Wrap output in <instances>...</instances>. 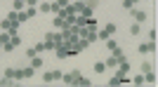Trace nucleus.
<instances>
[{"label": "nucleus", "mask_w": 158, "mask_h": 87, "mask_svg": "<svg viewBox=\"0 0 158 87\" xmlns=\"http://www.w3.org/2000/svg\"><path fill=\"white\" fill-rule=\"evenodd\" d=\"M24 12H26L28 19H33V17H35V7H28V10H24Z\"/></svg>", "instance_id": "nucleus-22"}, {"label": "nucleus", "mask_w": 158, "mask_h": 87, "mask_svg": "<svg viewBox=\"0 0 158 87\" xmlns=\"http://www.w3.org/2000/svg\"><path fill=\"white\" fill-rule=\"evenodd\" d=\"M73 10H76V14H80L83 10H85V0H78V2H73Z\"/></svg>", "instance_id": "nucleus-8"}, {"label": "nucleus", "mask_w": 158, "mask_h": 87, "mask_svg": "<svg viewBox=\"0 0 158 87\" xmlns=\"http://www.w3.org/2000/svg\"><path fill=\"white\" fill-rule=\"evenodd\" d=\"M149 71H153L151 64H149V61H142V73H149Z\"/></svg>", "instance_id": "nucleus-20"}, {"label": "nucleus", "mask_w": 158, "mask_h": 87, "mask_svg": "<svg viewBox=\"0 0 158 87\" xmlns=\"http://www.w3.org/2000/svg\"><path fill=\"white\" fill-rule=\"evenodd\" d=\"M2 49H5V52H12V49H14V45H12V42H10V40H7L5 45H2Z\"/></svg>", "instance_id": "nucleus-28"}, {"label": "nucleus", "mask_w": 158, "mask_h": 87, "mask_svg": "<svg viewBox=\"0 0 158 87\" xmlns=\"http://www.w3.org/2000/svg\"><path fill=\"white\" fill-rule=\"evenodd\" d=\"M21 73H24V78H31V75H35V68H33V66H28V68H24Z\"/></svg>", "instance_id": "nucleus-17"}, {"label": "nucleus", "mask_w": 158, "mask_h": 87, "mask_svg": "<svg viewBox=\"0 0 158 87\" xmlns=\"http://www.w3.org/2000/svg\"><path fill=\"white\" fill-rule=\"evenodd\" d=\"M0 31H2V26H0Z\"/></svg>", "instance_id": "nucleus-32"}, {"label": "nucleus", "mask_w": 158, "mask_h": 87, "mask_svg": "<svg viewBox=\"0 0 158 87\" xmlns=\"http://www.w3.org/2000/svg\"><path fill=\"white\" fill-rule=\"evenodd\" d=\"M57 5H59V7H66V5H69V0H57Z\"/></svg>", "instance_id": "nucleus-30"}, {"label": "nucleus", "mask_w": 158, "mask_h": 87, "mask_svg": "<svg viewBox=\"0 0 158 87\" xmlns=\"http://www.w3.org/2000/svg\"><path fill=\"white\" fill-rule=\"evenodd\" d=\"M123 7H125V10H132V7H135V0H123Z\"/></svg>", "instance_id": "nucleus-25"}, {"label": "nucleus", "mask_w": 158, "mask_h": 87, "mask_svg": "<svg viewBox=\"0 0 158 87\" xmlns=\"http://www.w3.org/2000/svg\"><path fill=\"white\" fill-rule=\"evenodd\" d=\"M144 82H149V85H153V82H156V75H153V71L144 73Z\"/></svg>", "instance_id": "nucleus-9"}, {"label": "nucleus", "mask_w": 158, "mask_h": 87, "mask_svg": "<svg viewBox=\"0 0 158 87\" xmlns=\"http://www.w3.org/2000/svg\"><path fill=\"white\" fill-rule=\"evenodd\" d=\"M31 66L33 68H40V66H43V59H40V57H31Z\"/></svg>", "instance_id": "nucleus-15"}, {"label": "nucleus", "mask_w": 158, "mask_h": 87, "mask_svg": "<svg viewBox=\"0 0 158 87\" xmlns=\"http://www.w3.org/2000/svg\"><path fill=\"white\" fill-rule=\"evenodd\" d=\"M17 21H19V24H24V21H28L26 12H17Z\"/></svg>", "instance_id": "nucleus-18"}, {"label": "nucleus", "mask_w": 158, "mask_h": 87, "mask_svg": "<svg viewBox=\"0 0 158 87\" xmlns=\"http://www.w3.org/2000/svg\"><path fill=\"white\" fill-rule=\"evenodd\" d=\"M54 28H64V24H66V21H64V17H59V14H54Z\"/></svg>", "instance_id": "nucleus-7"}, {"label": "nucleus", "mask_w": 158, "mask_h": 87, "mask_svg": "<svg viewBox=\"0 0 158 87\" xmlns=\"http://www.w3.org/2000/svg\"><path fill=\"white\" fill-rule=\"evenodd\" d=\"M7 21H10V24H12V26H19V21H17V12H10V17H7Z\"/></svg>", "instance_id": "nucleus-11"}, {"label": "nucleus", "mask_w": 158, "mask_h": 87, "mask_svg": "<svg viewBox=\"0 0 158 87\" xmlns=\"http://www.w3.org/2000/svg\"><path fill=\"white\" fill-rule=\"evenodd\" d=\"M2 75H7L10 80H21V78H24V73H21L19 68H7V71H5Z\"/></svg>", "instance_id": "nucleus-3"}, {"label": "nucleus", "mask_w": 158, "mask_h": 87, "mask_svg": "<svg viewBox=\"0 0 158 87\" xmlns=\"http://www.w3.org/2000/svg\"><path fill=\"white\" fill-rule=\"evenodd\" d=\"M113 59H116V61H118V64H120V61H127V57H125V54H123V52H120V49H113Z\"/></svg>", "instance_id": "nucleus-6"}, {"label": "nucleus", "mask_w": 158, "mask_h": 87, "mask_svg": "<svg viewBox=\"0 0 158 87\" xmlns=\"http://www.w3.org/2000/svg\"><path fill=\"white\" fill-rule=\"evenodd\" d=\"M132 17H135V21H137V24H144V21H146V12H142V10H135V12H132Z\"/></svg>", "instance_id": "nucleus-5"}, {"label": "nucleus", "mask_w": 158, "mask_h": 87, "mask_svg": "<svg viewBox=\"0 0 158 87\" xmlns=\"http://www.w3.org/2000/svg\"><path fill=\"white\" fill-rule=\"evenodd\" d=\"M106 33H109V35L116 33V24H109V26H106Z\"/></svg>", "instance_id": "nucleus-26"}, {"label": "nucleus", "mask_w": 158, "mask_h": 87, "mask_svg": "<svg viewBox=\"0 0 158 87\" xmlns=\"http://www.w3.org/2000/svg\"><path fill=\"white\" fill-rule=\"evenodd\" d=\"M97 2H99V0H85V7H90V10L94 12V7H97Z\"/></svg>", "instance_id": "nucleus-21"}, {"label": "nucleus", "mask_w": 158, "mask_h": 87, "mask_svg": "<svg viewBox=\"0 0 158 87\" xmlns=\"http://www.w3.org/2000/svg\"><path fill=\"white\" fill-rule=\"evenodd\" d=\"M43 80L45 82H54V80H61V71H47L43 75Z\"/></svg>", "instance_id": "nucleus-4"}, {"label": "nucleus", "mask_w": 158, "mask_h": 87, "mask_svg": "<svg viewBox=\"0 0 158 87\" xmlns=\"http://www.w3.org/2000/svg\"><path fill=\"white\" fill-rule=\"evenodd\" d=\"M106 68H118V61L113 59V54L109 57V59H106Z\"/></svg>", "instance_id": "nucleus-14"}, {"label": "nucleus", "mask_w": 158, "mask_h": 87, "mask_svg": "<svg viewBox=\"0 0 158 87\" xmlns=\"http://www.w3.org/2000/svg\"><path fill=\"white\" fill-rule=\"evenodd\" d=\"M156 38H158V31L151 28V31H149V40H156Z\"/></svg>", "instance_id": "nucleus-27"}, {"label": "nucleus", "mask_w": 158, "mask_h": 87, "mask_svg": "<svg viewBox=\"0 0 158 87\" xmlns=\"http://www.w3.org/2000/svg\"><path fill=\"white\" fill-rule=\"evenodd\" d=\"M97 38H102V40H109V38H111V35L106 33V28H104V31H99V33H97Z\"/></svg>", "instance_id": "nucleus-23"}, {"label": "nucleus", "mask_w": 158, "mask_h": 87, "mask_svg": "<svg viewBox=\"0 0 158 87\" xmlns=\"http://www.w3.org/2000/svg\"><path fill=\"white\" fill-rule=\"evenodd\" d=\"M130 33H132V35H137V33H139V24H137V21L130 26Z\"/></svg>", "instance_id": "nucleus-24"}, {"label": "nucleus", "mask_w": 158, "mask_h": 87, "mask_svg": "<svg viewBox=\"0 0 158 87\" xmlns=\"http://www.w3.org/2000/svg\"><path fill=\"white\" fill-rule=\"evenodd\" d=\"M0 75H2V73H0Z\"/></svg>", "instance_id": "nucleus-33"}, {"label": "nucleus", "mask_w": 158, "mask_h": 87, "mask_svg": "<svg viewBox=\"0 0 158 87\" xmlns=\"http://www.w3.org/2000/svg\"><path fill=\"white\" fill-rule=\"evenodd\" d=\"M38 10H40L43 14H47L50 10H52V5H50V2H40V5H38Z\"/></svg>", "instance_id": "nucleus-13"}, {"label": "nucleus", "mask_w": 158, "mask_h": 87, "mask_svg": "<svg viewBox=\"0 0 158 87\" xmlns=\"http://www.w3.org/2000/svg\"><path fill=\"white\" fill-rule=\"evenodd\" d=\"M132 85H144V75H135V78H132Z\"/></svg>", "instance_id": "nucleus-19"}, {"label": "nucleus", "mask_w": 158, "mask_h": 87, "mask_svg": "<svg viewBox=\"0 0 158 87\" xmlns=\"http://www.w3.org/2000/svg\"><path fill=\"white\" fill-rule=\"evenodd\" d=\"M149 52H156V40H149V42L139 45V54H149Z\"/></svg>", "instance_id": "nucleus-2"}, {"label": "nucleus", "mask_w": 158, "mask_h": 87, "mask_svg": "<svg viewBox=\"0 0 158 87\" xmlns=\"http://www.w3.org/2000/svg\"><path fill=\"white\" fill-rule=\"evenodd\" d=\"M26 57H28V59H31V57H35V47H28V49H26Z\"/></svg>", "instance_id": "nucleus-29"}, {"label": "nucleus", "mask_w": 158, "mask_h": 87, "mask_svg": "<svg viewBox=\"0 0 158 87\" xmlns=\"http://www.w3.org/2000/svg\"><path fill=\"white\" fill-rule=\"evenodd\" d=\"M106 71V64L104 61H97V64H94V73H104Z\"/></svg>", "instance_id": "nucleus-10"}, {"label": "nucleus", "mask_w": 158, "mask_h": 87, "mask_svg": "<svg viewBox=\"0 0 158 87\" xmlns=\"http://www.w3.org/2000/svg\"><path fill=\"white\" fill-rule=\"evenodd\" d=\"M24 5H26L24 0H14V12H24Z\"/></svg>", "instance_id": "nucleus-16"}, {"label": "nucleus", "mask_w": 158, "mask_h": 87, "mask_svg": "<svg viewBox=\"0 0 158 87\" xmlns=\"http://www.w3.org/2000/svg\"><path fill=\"white\" fill-rule=\"evenodd\" d=\"M78 78H80V71H76V68H73V71H69V73H61V80L66 82V85H76V82H78Z\"/></svg>", "instance_id": "nucleus-1"}, {"label": "nucleus", "mask_w": 158, "mask_h": 87, "mask_svg": "<svg viewBox=\"0 0 158 87\" xmlns=\"http://www.w3.org/2000/svg\"><path fill=\"white\" fill-rule=\"evenodd\" d=\"M106 49H109V52H113V49H118V42L109 38V40H106Z\"/></svg>", "instance_id": "nucleus-12"}, {"label": "nucleus", "mask_w": 158, "mask_h": 87, "mask_svg": "<svg viewBox=\"0 0 158 87\" xmlns=\"http://www.w3.org/2000/svg\"><path fill=\"white\" fill-rule=\"evenodd\" d=\"M35 2H38V0H26V5H28V7H35Z\"/></svg>", "instance_id": "nucleus-31"}]
</instances>
